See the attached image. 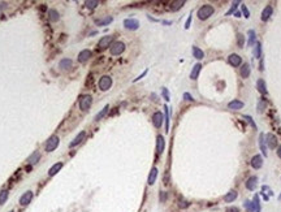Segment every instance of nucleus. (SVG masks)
Here are the masks:
<instances>
[{
  "mask_svg": "<svg viewBox=\"0 0 281 212\" xmlns=\"http://www.w3.org/2000/svg\"><path fill=\"white\" fill-rule=\"evenodd\" d=\"M245 207H246V210L249 211V212H254V208H253V203H251L250 201H246V202H245Z\"/></svg>",
  "mask_w": 281,
  "mask_h": 212,
  "instance_id": "c03bdc74",
  "label": "nucleus"
},
{
  "mask_svg": "<svg viewBox=\"0 0 281 212\" xmlns=\"http://www.w3.org/2000/svg\"><path fill=\"white\" fill-rule=\"evenodd\" d=\"M266 106H267L266 99H262V100H259V103H258V112H262L264 108H266Z\"/></svg>",
  "mask_w": 281,
  "mask_h": 212,
  "instance_id": "79ce46f5",
  "label": "nucleus"
},
{
  "mask_svg": "<svg viewBox=\"0 0 281 212\" xmlns=\"http://www.w3.org/2000/svg\"><path fill=\"white\" fill-rule=\"evenodd\" d=\"M112 86V78L109 76H103L100 80H99V89L103 90V91H107L111 89Z\"/></svg>",
  "mask_w": 281,
  "mask_h": 212,
  "instance_id": "20e7f679",
  "label": "nucleus"
},
{
  "mask_svg": "<svg viewBox=\"0 0 281 212\" xmlns=\"http://www.w3.org/2000/svg\"><path fill=\"white\" fill-rule=\"evenodd\" d=\"M234 16H235V17H241V16H242V14H241V12H238V11H235V12H234Z\"/></svg>",
  "mask_w": 281,
  "mask_h": 212,
  "instance_id": "5fc2aeb1",
  "label": "nucleus"
},
{
  "mask_svg": "<svg viewBox=\"0 0 281 212\" xmlns=\"http://www.w3.org/2000/svg\"><path fill=\"white\" fill-rule=\"evenodd\" d=\"M255 38H257V34H255V31H254V30H249V42H247V44H249L250 47L257 43V42H255Z\"/></svg>",
  "mask_w": 281,
  "mask_h": 212,
  "instance_id": "473e14b6",
  "label": "nucleus"
},
{
  "mask_svg": "<svg viewBox=\"0 0 281 212\" xmlns=\"http://www.w3.org/2000/svg\"><path fill=\"white\" fill-rule=\"evenodd\" d=\"M243 117H245V119L247 120V121H249V122L251 124V125H253V128H254V129H257V125H255V122H254L253 117H250V116H243Z\"/></svg>",
  "mask_w": 281,
  "mask_h": 212,
  "instance_id": "de8ad7c7",
  "label": "nucleus"
},
{
  "mask_svg": "<svg viewBox=\"0 0 281 212\" xmlns=\"http://www.w3.org/2000/svg\"><path fill=\"white\" fill-rule=\"evenodd\" d=\"M156 177H158V168H152L150 172V176H148V185H154L156 181Z\"/></svg>",
  "mask_w": 281,
  "mask_h": 212,
  "instance_id": "b1692460",
  "label": "nucleus"
},
{
  "mask_svg": "<svg viewBox=\"0 0 281 212\" xmlns=\"http://www.w3.org/2000/svg\"><path fill=\"white\" fill-rule=\"evenodd\" d=\"M11 212H13V211H11Z\"/></svg>",
  "mask_w": 281,
  "mask_h": 212,
  "instance_id": "13d9d810",
  "label": "nucleus"
},
{
  "mask_svg": "<svg viewBox=\"0 0 281 212\" xmlns=\"http://www.w3.org/2000/svg\"><path fill=\"white\" fill-rule=\"evenodd\" d=\"M113 38H115L113 35H106V36H103V38L99 40V43H98V48H99V49H104V48H107V47H111V43L113 42Z\"/></svg>",
  "mask_w": 281,
  "mask_h": 212,
  "instance_id": "423d86ee",
  "label": "nucleus"
},
{
  "mask_svg": "<svg viewBox=\"0 0 281 212\" xmlns=\"http://www.w3.org/2000/svg\"><path fill=\"white\" fill-rule=\"evenodd\" d=\"M259 147H260V151L263 152V156H267V143H266V137L262 133L259 135Z\"/></svg>",
  "mask_w": 281,
  "mask_h": 212,
  "instance_id": "f3484780",
  "label": "nucleus"
},
{
  "mask_svg": "<svg viewBox=\"0 0 281 212\" xmlns=\"http://www.w3.org/2000/svg\"><path fill=\"white\" fill-rule=\"evenodd\" d=\"M59 66H60V69L67 70V69H69L70 66H72V60H70V59H63V60H60Z\"/></svg>",
  "mask_w": 281,
  "mask_h": 212,
  "instance_id": "cd10ccee",
  "label": "nucleus"
},
{
  "mask_svg": "<svg viewBox=\"0 0 281 212\" xmlns=\"http://www.w3.org/2000/svg\"><path fill=\"white\" fill-rule=\"evenodd\" d=\"M85 137H86V131H85V130H82V131L80 133V134H78V135L76 137V138H74V139L72 141V142H70L69 147H76L77 144H80V143L82 142V141L85 139Z\"/></svg>",
  "mask_w": 281,
  "mask_h": 212,
  "instance_id": "dca6fc26",
  "label": "nucleus"
},
{
  "mask_svg": "<svg viewBox=\"0 0 281 212\" xmlns=\"http://www.w3.org/2000/svg\"><path fill=\"white\" fill-rule=\"evenodd\" d=\"M235 199H237V191L235 190H230L228 194L224 197V201L226 203H230V202H234Z\"/></svg>",
  "mask_w": 281,
  "mask_h": 212,
  "instance_id": "5701e85b",
  "label": "nucleus"
},
{
  "mask_svg": "<svg viewBox=\"0 0 281 212\" xmlns=\"http://www.w3.org/2000/svg\"><path fill=\"white\" fill-rule=\"evenodd\" d=\"M189 206H190V203L188 201H185V199H180L178 201V207L180 208H188Z\"/></svg>",
  "mask_w": 281,
  "mask_h": 212,
  "instance_id": "a19ab883",
  "label": "nucleus"
},
{
  "mask_svg": "<svg viewBox=\"0 0 281 212\" xmlns=\"http://www.w3.org/2000/svg\"><path fill=\"white\" fill-rule=\"evenodd\" d=\"M165 148V141H164V137L163 135H158V138H156V151L160 155V153H163Z\"/></svg>",
  "mask_w": 281,
  "mask_h": 212,
  "instance_id": "9b49d317",
  "label": "nucleus"
},
{
  "mask_svg": "<svg viewBox=\"0 0 281 212\" xmlns=\"http://www.w3.org/2000/svg\"><path fill=\"white\" fill-rule=\"evenodd\" d=\"M147 73V70H144V72L142 73V74H140V76L138 77V78H135V81H138V80H140V78H143V76H144V74H146Z\"/></svg>",
  "mask_w": 281,
  "mask_h": 212,
  "instance_id": "864d4df0",
  "label": "nucleus"
},
{
  "mask_svg": "<svg viewBox=\"0 0 281 212\" xmlns=\"http://www.w3.org/2000/svg\"><path fill=\"white\" fill-rule=\"evenodd\" d=\"M277 156L281 159V146H279V148H277Z\"/></svg>",
  "mask_w": 281,
  "mask_h": 212,
  "instance_id": "6e6d98bb",
  "label": "nucleus"
},
{
  "mask_svg": "<svg viewBox=\"0 0 281 212\" xmlns=\"http://www.w3.org/2000/svg\"><path fill=\"white\" fill-rule=\"evenodd\" d=\"M39 159H40V153H39L38 151H35V152H33V155H31V156H29L27 163L33 165V164H35L36 161H39Z\"/></svg>",
  "mask_w": 281,
  "mask_h": 212,
  "instance_id": "c85d7f7f",
  "label": "nucleus"
},
{
  "mask_svg": "<svg viewBox=\"0 0 281 212\" xmlns=\"http://www.w3.org/2000/svg\"><path fill=\"white\" fill-rule=\"evenodd\" d=\"M162 93H163V97H164V99H165V100H167V102H169V99H171V97H169V93H168V90L165 89V87H163Z\"/></svg>",
  "mask_w": 281,
  "mask_h": 212,
  "instance_id": "49530a36",
  "label": "nucleus"
},
{
  "mask_svg": "<svg viewBox=\"0 0 281 212\" xmlns=\"http://www.w3.org/2000/svg\"><path fill=\"white\" fill-rule=\"evenodd\" d=\"M257 87H258V90H259L260 94L266 95V94L268 93V91H267V86H266V82H264V80H262V78H259V80L257 81Z\"/></svg>",
  "mask_w": 281,
  "mask_h": 212,
  "instance_id": "412c9836",
  "label": "nucleus"
},
{
  "mask_svg": "<svg viewBox=\"0 0 281 212\" xmlns=\"http://www.w3.org/2000/svg\"><path fill=\"white\" fill-rule=\"evenodd\" d=\"M279 201H281V194L279 195Z\"/></svg>",
  "mask_w": 281,
  "mask_h": 212,
  "instance_id": "4d7b16f0",
  "label": "nucleus"
},
{
  "mask_svg": "<svg viewBox=\"0 0 281 212\" xmlns=\"http://www.w3.org/2000/svg\"><path fill=\"white\" fill-rule=\"evenodd\" d=\"M163 120H164V117H163V113H162V112H155L154 116H152V124H154V126L158 128V129L162 126Z\"/></svg>",
  "mask_w": 281,
  "mask_h": 212,
  "instance_id": "9d476101",
  "label": "nucleus"
},
{
  "mask_svg": "<svg viewBox=\"0 0 281 212\" xmlns=\"http://www.w3.org/2000/svg\"><path fill=\"white\" fill-rule=\"evenodd\" d=\"M7 199H8V190H3V191H0V206L4 204Z\"/></svg>",
  "mask_w": 281,
  "mask_h": 212,
  "instance_id": "c9c22d12",
  "label": "nucleus"
},
{
  "mask_svg": "<svg viewBox=\"0 0 281 212\" xmlns=\"http://www.w3.org/2000/svg\"><path fill=\"white\" fill-rule=\"evenodd\" d=\"M48 17H49V20H51V21L56 22V21H59L60 14H59V12L55 11V9H49V11H48Z\"/></svg>",
  "mask_w": 281,
  "mask_h": 212,
  "instance_id": "c756f323",
  "label": "nucleus"
},
{
  "mask_svg": "<svg viewBox=\"0 0 281 212\" xmlns=\"http://www.w3.org/2000/svg\"><path fill=\"white\" fill-rule=\"evenodd\" d=\"M190 22H191V17H190V16H189L188 21H186V24H185V29H189V26H190Z\"/></svg>",
  "mask_w": 281,
  "mask_h": 212,
  "instance_id": "603ef678",
  "label": "nucleus"
},
{
  "mask_svg": "<svg viewBox=\"0 0 281 212\" xmlns=\"http://www.w3.org/2000/svg\"><path fill=\"white\" fill-rule=\"evenodd\" d=\"M212 14H213V7L210 5V4H204V5H202L199 9H198V12H197L198 18L202 20V21L210 18Z\"/></svg>",
  "mask_w": 281,
  "mask_h": 212,
  "instance_id": "f257e3e1",
  "label": "nucleus"
},
{
  "mask_svg": "<svg viewBox=\"0 0 281 212\" xmlns=\"http://www.w3.org/2000/svg\"><path fill=\"white\" fill-rule=\"evenodd\" d=\"M57 144H59V137H57V135L49 137V139L47 141V143H46V151L47 152H52L53 150L57 147Z\"/></svg>",
  "mask_w": 281,
  "mask_h": 212,
  "instance_id": "39448f33",
  "label": "nucleus"
},
{
  "mask_svg": "<svg viewBox=\"0 0 281 212\" xmlns=\"http://www.w3.org/2000/svg\"><path fill=\"white\" fill-rule=\"evenodd\" d=\"M108 109H109V106L107 104V106H106L104 108H103V109H102L100 112H99V113H98L96 116H95V121H100V120H102V119L107 115V112H108Z\"/></svg>",
  "mask_w": 281,
  "mask_h": 212,
  "instance_id": "7c9ffc66",
  "label": "nucleus"
},
{
  "mask_svg": "<svg viewBox=\"0 0 281 212\" xmlns=\"http://www.w3.org/2000/svg\"><path fill=\"white\" fill-rule=\"evenodd\" d=\"M226 212H239V208L238 207H228Z\"/></svg>",
  "mask_w": 281,
  "mask_h": 212,
  "instance_id": "8fccbe9b",
  "label": "nucleus"
},
{
  "mask_svg": "<svg viewBox=\"0 0 281 212\" xmlns=\"http://www.w3.org/2000/svg\"><path fill=\"white\" fill-rule=\"evenodd\" d=\"M262 190H263V191H268V194H270V195L273 194V193H272V191L270 190V188H268V186H263ZM262 194H263V198L266 199V201H268V197H266V194H264V193H262Z\"/></svg>",
  "mask_w": 281,
  "mask_h": 212,
  "instance_id": "a18cd8bd",
  "label": "nucleus"
},
{
  "mask_svg": "<svg viewBox=\"0 0 281 212\" xmlns=\"http://www.w3.org/2000/svg\"><path fill=\"white\" fill-rule=\"evenodd\" d=\"M228 63L232 66H239L242 63V59L239 55H237V53H232V55L228 56Z\"/></svg>",
  "mask_w": 281,
  "mask_h": 212,
  "instance_id": "1a4fd4ad",
  "label": "nucleus"
},
{
  "mask_svg": "<svg viewBox=\"0 0 281 212\" xmlns=\"http://www.w3.org/2000/svg\"><path fill=\"white\" fill-rule=\"evenodd\" d=\"M243 106H245V104H243V102L237 100V99H234V100L228 103V108H229V109H234V111L241 109V108H243Z\"/></svg>",
  "mask_w": 281,
  "mask_h": 212,
  "instance_id": "a211bd4d",
  "label": "nucleus"
},
{
  "mask_svg": "<svg viewBox=\"0 0 281 212\" xmlns=\"http://www.w3.org/2000/svg\"><path fill=\"white\" fill-rule=\"evenodd\" d=\"M238 5H239V2H233V3H232V7L229 8V11L225 13V16H230V14H233L234 12H235V9H237V7H238Z\"/></svg>",
  "mask_w": 281,
  "mask_h": 212,
  "instance_id": "f704fd0d",
  "label": "nucleus"
},
{
  "mask_svg": "<svg viewBox=\"0 0 281 212\" xmlns=\"http://www.w3.org/2000/svg\"><path fill=\"white\" fill-rule=\"evenodd\" d=\"M253 208H254V212H260V202H259V197H258V195H254Z\"/></svg>",
  "mask_w": 281,
  "mask_h": 212,
  "instance_id": "2f4dec72",
  "label": "nucleus"
},
{
  "mask_svg": "<svg viewBox=\"0 0 281 212\" xmlns=\"http://www.w3.org/2000/svg\"><path fill=\"white\" fill-rule=\"evenodd\" d=\"M185 4L184 0H180V2H175L172 4V7H171V11H177V9H180L181 7H182Z\"/></svg>",
  "mask_w": 281,
  "mask_h": 212,
  "instance_id": "4c0bfd02",
  "label": "nucleus"
},
{
  "mask_svg": "<svg viewBox=\"0 0 281 212\" xmlns=\"http://www.w3.org/2000/svg\"><path fill=\"white\" fill-rule=\"evenodd\" d=\"M193 56L195 57L197 60H202L204 57V52L202 51L199 47H195V46H194L193 47Z\"/></svg>",
  "mask_w": 281,
  "mask_h": 212,
  "instance_id": "393cba45",
  "label": "nucleus"
},
{
  "mask_svg": "<svg viewBox=\"0 0 281 212\" xmlns=\"http://www.w3.org/2000/svg\"><path fill=\"white\" fill-rule=\"evenodd\" d=\"M31 199H33V193L31 191H26V193L20 198V204L21 206H27L29 203L31 202Z\"/></svg>",
  "mask_w": 281,
  "mask_h": 212,
  "instance_id": "ddd939ff",
  "label": "nucleus"
},
{
  "mask_svg": "<svg viewBox=\"0 0 281 212\" xmlns=\"http://www.w3.org/2000/svg\"><path fill=\"white\" fill-rule=\"evenodd\" d=\"M109 51H111V55L118 56L125 51V44H124L122 42H115V43H112V46H111Z\"/></svg>",
  "mask_w": 281,
  "mask_h": 212,
  "instance_id": "f03ea898",
  "label": "nucleus"
},
{
  "mask_svg": "<svg viewBox=\"0 0 281 212\" xmlns=\"http://www.w3.org/2000/svg\"><path fill=\"white\" fill-rule=\"evenodd\" d=\"M241 9H242L243 16H245L246 18H249V17H250V12H249V9H247V7L243 5V4H241Z\"/></svg>",
  "mask_w": 281,
  "mask_h": 212,
  "instance_id": "37998d69",
  "label": "nucleus"
},
{
  "mask_svg": "<svg viewBox=\"0 0 281 212\" xmlns=\"http://www.w3.org/2000/svg\"><path fill=\"white\" fill-rule=\"evenodd\" d=\"M63 168V163H56L55 165H52L51 168L48 170V176H55V174L59 172V170Z\"/></svg>",
  "mask_w": 281,
  "mask_h": 212,
  "instance_id": "bb28decb",
  "label": "nucleus"
},
{
  "mask_svg": "<svg viewBox=\"0 0 281 212\" xmlns=\"http://www.w3.org/2000/svg\"><path fill=\"white\" fill-rule=\"evenodd\" d=\"M200 69H202V65L200 64H195V65H194L191 73H190V78H191V80H197L198 76H199V73H200Z\"/></svg>",
  "mask_w": 281,
  "mask_h": 212,
  "instance_id": "4be33fe9",
  "label": "nucleus"
},
{
  "mask_svg": "<svg viewBox=\"0 0 281 212\" xmlns=\"http://www.w3.org/2000/svg\"><path fill=\"white\" fill-rule=\"evenodd\" d=\"M184 99H185V100H189V102H193V100H194L193 97H191V95H190L189 93H185V94H184Z\"/></svg>",
  "mask_w": 281,
  "mask_h": 212,
  "instance_id": "09e8293b",
  "label": "nucleus"
},
{
  "mask_svg": "<svg viewBox=\"0 0 281 212\" xmlns=\"http://www.w3.org/2000/svg\"><path fill=\"white\" fill-rule=\"evenodd\" d=\"M254 56L257 57V59H259L260 56H262V44H260L259 42L255 43V49H254Z\"/></svg>",
  "mask_w": 281,
  "mask_h": 212,
  "instance_id": "72a5a7b5",
  "label": "nucleus"
},
{
  "mask_svg": "<svg viewBox=\"0 0 281 212\" xmlns=\"http://www.w3.org/2000/svg\"><path fill=\"white\" fill-rule=\"evenodd\" d=\"M272 13H273V8H272L271 5H267V7L263 9L262 16H260L262 21H268V18H270L271 16H272Z\"/></svg>",
  "mask_w": 281,
  "mask_h": 212,
  "instance_id": "4468645a",
  "label": "nucleus"
},
{
  "mask_svg": "<svg viewBox=\"0 0 281 212\" xmlns=\"http://www.w3.org/2000/svg\"><path fill=\"white\" fill-rule=\"evenodd\" d=\"M237 44H238V47H243V44H245V36L242 34L237 35Z\"/></svg>",
  "mask_w": 281,
  "mask_h": 212,
  "instance_id": "ea45409f",
  "label": "nucleus"
},
{
  "mask_svg": "<svg viewBox=\"0 0 281 212\" xmlns=\"http://www.w3.org/2000/svg\"><path fill=\"white\" fill-rule=\"evenodd\" d=\"M251 167L255 168V169H259V168H262V165H263V159H262V156L260 155H255L253 156V159H251Z\"/></svg>",
  "mask_w": 281,
  "mask_h": 212,
  "instance_id": "2eb2a0df",
  "label": "nucleus"
},
{
  "mask_svg": "<svg viewBox=\"0 0 281 212\" xmlns=\"http://www.w3.org/2000/svg\"><path fill=\"white\" fill-rule=\"evenodd\" d=\"M266 143L270 148H276L277 147V138H276V135L272 134V133H268L266 135Z\"/></svg>",
  "mask_w": 281,
  "mask_h": 212,
  "instance_id": "6e6552de",
  "label": "nucleus"
},
{
  "mask_svg": "<svg viewBox=\"0 0 281 212\" xmlns=\"http://www.w3.org/2000/svg\"><path fill=\"white\" fill-rule=\"evenodd\" d=\"M112 22V17L111 16H107V17H103V18H96L95 20V24L98 25V26H106V25H108Z\"/></svg>",
  "mask_w": 281,
  "mask_h": 212,
  "instance_id": "aec40b11",
  "label": "nucleus"
},
{
  "mask_svg": "<svg viewBox=\"0 0 281 212\" xmlns=\"http://www.w3.org/2000/svg\"><path fill=\"white\" fill-rule=\"evenodd\" d=\"M250 76V65L245 63L242 66H241V77L242 78H249Z\"/></svg>",
  "mask_w": 281,
  "mask_h": 212,
  "instance_id": "a878e982",
  "label": "nucleus"
},
{
  "mask_svg": "<svg viewBox=\"0 0 281 212\" xmlns=\"http://www.w3.org/2000/svg\"><path fill=\"white\" fill-rule=\"evenodd\" d=\"M165 199H167V193L162 191V193H160V202H165Z\"/></svg>",
  "mask_w": 281,
  "mask_h": 212,
  "instance_id": "3c124183",
  "label": "nucleus"
},
{
  "mask_svg": "<svg viewBox=\"0 0 281 212\" xmlns=\"http://www.w3.org/2000/svg\"><path fill=\"white\" fill-rule=\"evenodd\" d=\"M169 108L167 107V106H165L164 107V111H165V130H169Z\"/></svg>",
  "mask_w": 281,
  "mask_h": 212,
  "instance_id": "e433bc0d",
  "label": "nucleus"
},
{
  "mask_svg": "<svg viewBox=\"0 0 281 212\" xmlns=\"http://www.w3.org/2000/svg\"><path fill=\"white\" fill-rule=\"evenodd\" d=\"M257 185H258V178L255 177V176H253V177H250L249 180H247V182H246V188L249 189V190H255V188H257Z\"/></svg>",
  "mask_w": 281,
  "mask_h": 212,
  "instance_id": "6ab92c4d",
  "label": "nucleus"
},
{
  "mask_svg": "<svg viewBox=\"0 0 281 212\" xmlns=\"http://www.w3.org/2000/svg\"><path fill=\"white\" fill-rule=\"evenodd\" d=\"M93 103V97L91 95H82L80 98V109L82 111H87L90 106Z\"/></svg>",
  "mask_w": 281,
  "mask_h": 212,
  "instance_id": "7ed1b4c3",
  "label": "nucleus"
},
{
  "mask_svg": "<svg viewBox=\"0 0 281 212\" xmlns=\"http://www.w3.org/2000/svg\"><path fill=\"white\" fill-rule=\"evenodd\" d=\"M124 26H125V29H128V30H137L139 27V22H138V20H135V18H126L125 21H124Z\"/></svg>",
  "mask_w": 281,
  "mask_h": 212,
  "instance_id": "0eeeda50",
  "label": "nucleus"
},
{
  "mask_svg": "<svg viewBox=\"0 0 281 212\" xmlns=\"http://www.w3.org/2000/svg\"><path fill=\"white\" fill-rule=\"evenodd\" d=\"M85 4H86V7H87L89 9H94V8L96 7L99 3L96 2V0H87V2H86Z\"/></svg>",
  "mask_w": 281,
  "mask_h": 212,
  "instance_id": "58836bf2",
  "label": "nucleus"
},
{
  "mask_svg": "<svg viewBox=\"0 0 281 212\" xmlns=\"http://www.w3.org/2000/svg\"><path fill=\"white\" fill-rule=\"evenodd\" d=\"M90 57H91V51L90 49H84L78 53V61L80 63H86Z\"/></svg>",
  "mask_w": 281,
  "mask_h": 212,
  "instance_id": "f8f14e48",
  "label": "nucleus"
}]
</instances>
